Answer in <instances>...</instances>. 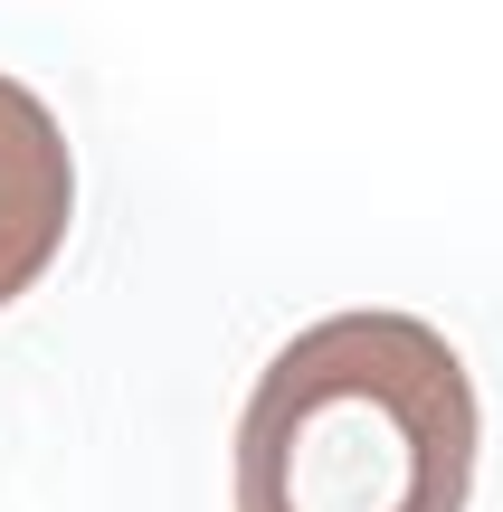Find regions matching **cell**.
<instances>
[{"label": "cell", "instance_id": "1", "mask_svg": "<svg viewBox=\"0 0 503 512\" xmlns=\"http://www.w3.org/2000/svg\"><path fill=\"white\" fill-rule=\"evenodd\" d=\"M475 446L485 408L437 323L323 313L238 408V512H466Z\"/></svg>", "mask_w": 503, "mask_h": 512}, {"label": "cell", "instance_id": "2", "mask_svg": "<svg viewBox=\"0 0 503 512\" xmlns=\"http://www.w3.org/2000/svg\"><path fill=\"white\" fill-rule=\"evenodd\" d=\"M76 228V152L48 95L0 67V313L57 266Z\"/></svg>", "mask_w": 503, "mask_h": 512}]
</instances>
